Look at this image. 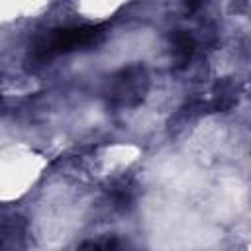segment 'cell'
<instances>
[{
  "label": "cell",
  "mask_w": 251,
  "mask_h": 251,
  "mask_svg": "<svg viewBox=\"0 0 251 251\" xmlns=\"http://www.w3.org/2000/svg\"><path fill=\"white\" fill-rule=\"evenodd\" d=\"M108 24H84V25H69L51 29L43 39H39L31 51V59L35 63H45L55 55L71 53L78 49H90L98 45L106 35Z\"/></svg>",
  "instance_id": "cell-1"
},
{
  "label": "cell",
  "mask_w": 251,
  "mask_h": 251,
  "mask_svg": "<svg viewBox=\"0 0 251 251\" xmlns=\"http://www.w3.org/2000/svg\"><path fill=\"white\" fill-rule=\"evenodd\" d=\"M149 90V75L143 65H127L120 69L108 84L106 98L112 108H135L139 106Z\"/></svg>",
  "instance_id": "cell-2"
},
{
  "label": "cell",
  "mask_w": 251,
  "mask_h": 251,
  "mask_svg": "<svg viewBox=\"0 0 251 251\" xmlns=\"http://www.w3.org/2000/svg\"><path fill=\"white\" fill-rule=\"evenodd\" d=\"M169 43H171V53H173L176 69L188 67L190 59L194 55V49H196L194 37L184 29H173L169 33Z\"/></svg>",
  "instance_id": "cell-3"
},
{
  "label": "cell",
  "mask_w": 251,
  "mask_h": 251,
  "mask_svg": "<svg viewBox=\"0 0 251 251\" xmlns=\"http://www.w3.org/2000/svg\"><path fill=\"white\" fill-rule=\"evenodd\" d=\"M120 243L118 241H84L80 243V247H118Z\"/></svg>",
  "instance_id": "cell-4"
},
{
  "label": "cell",
  "mask_w": 251,
  "mask_h": 251,
  "mask_svg": "<svg viewBox=\"0 0 251 251\" xmlns=\"http://www.w3.org/2000/svg\"><path fill=\"white\" fill-rule=\"evenodd\" d=\"M204 2H206V0H184V4H186V10H188V12H196Z\"/></svg>",
  "instance_id": "cell-5"
}]
</instances>
